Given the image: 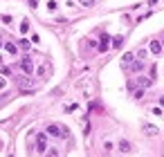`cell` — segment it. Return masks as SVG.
<instances>
[{"label": "cell", "instance_id": "1", "mask_svg": "<svg viewBox=\"0 0 164 157\" xmlns=\"http://www.w3.org/2000/svg\"><path fill=\"white\" fill-rule=\"evenodd\" d=\"M47 135H52V137H67V130L65 128H61V126H56V124H52V126H47Z\"/></svg>", "mask_w": 164, "mask_h": 157}, {"label": "cell", "instance_id": "2", "mask_svg": "<svg viewBox=\"0 0 164 157\" xmlns=\"http://www.w3.org/2000/svg\"><path fill=\"white\" fill-rule=\"evenodd\" d=\"M20 67H22V72H25V74H32L34 72V63H32L29 56H25V59L20 61Z\"/></svg>", "mask_w": 164, "mask_h": 157}, {"label": "cell", "instance_id": "3", "mask_svg": "<svg viewBox=\"0 0 164 157\" xmlns=\"http://www.w3.org/2000/svg\"><path fill=\"white\" fill-rule=\"evenodd\" d=\"M36 150H38V153H45V150H47V146H45V135H43V132H38V137H36Z\"/></svg>", "mask_w": 164, "mask_h": 157}, {"label": "cell", "instance_id": "4", "mask_svg": "<svg viewBox=\"0 0 164 157\" xmlns=\"http://www.w3.org/2000/svg\"><path fill=\"white\" fill-rule=\"evenodd\" d=\"M110 47V38L108 36H101V43H99V52H106Z\"/></svg>", "mask_w": 164, "mask_h": 157}, {"label": "cell", "instance_id": "5", "mask_svg": "<svg viewBox=\"0 0 164 157\" xmlns=\"http://www.w3.org/2000/svg\"><path fill=\"white\" fill-rule=\"evenodd\" d=\"M160 49H162V45L157 43V40H151V52H153V54H160Z\"/></svg>", "mask_w": 164, "mask_h": 157}, {"label": "cell", "instance_id": "6", "mask_svg": "<svg viewBox=\"0 0 164 157\" xmlns=\"http://www.w3.org/2000/svg\"><path fill=\"white\" fill-rule=\"evenodd\" d=\"M119 150H121V153H131V144L121 139V142H119Z\"/></svg>", "mask_w": 164, "mask_h": 157}, {"label": "cell", "instance_id": "7", "mask_svg": "<svg viewBox=\"0 0 164 157\" xmlns=\"http://www.w3.org/2000/svg\"><path fill=\"white\" fill-rule=\"evenodd\" d=\"M124 45V36H115L112 38V47H121Z\"/></svg>", "mask_w": 164, "mask_h": 157}, {"label": "cell", "instance_id": "8", "mask_svg": "<svg viewBox=\"0 0 164 157\" xmlns=\"http://www.w3.org/2000/svg\"><path fill=\"white\" fill-rule=\"evenodd\" d=\"M5 47H7V52H9V54H16V52H18V47H16L14 43H5Z\"/></svg>", "mask_w": 164, "mask_h": 157}, {"label": "cell", "instance_id": "9", "mask_svg": "<svg viewBox=\"0 0 164 157\" xmlns=\"http://www.w3.org/2000/svg\"><path fill=\"white\" fill-rule=\"evenodd\" d=\"M133 59H135V56L131 54V52H128V54H124V59H121V61H124V65H128V63H133Z\"/></svg>", "mask_w": 164, "mask_h": 157}, {"label": "cell", "instance_id": "10", "mask_svg": "<svg viewBox=\"0 0 164 157\" xmlns=\"http://www.w3.org/2000/svg\"><path fill=\"white\" fill-rule=\"evenodd\" d=\"M20 32H22V34L29 32V20H22V22H20Z\"/></svg>", "mask_w": 164, "mask_h": 157}, {"label": "cell", "instance_id": "11", "mask_svg": "<svg viewBox=\"0 0 164 157\" xmlns=\"http://www.w3.org/2000/svg\"><path fill=\"white\" fill-rule=\"evenodd\" d=\"M144 130H146V135H155L157 128H153V126H144Z\"/></svg>", "mask_w": 164, "mask_h": 157}, {"label": "cell", "instance_id": "12", "mask_svg": "<svg viewBox=\"0 0 164 157\" xmlns=\"http://www.w3.org/2000/svg\"><path fill=\"white\" fill-rule=\"evenodd\" d=\"M18 45H20V47H22V49H27V47H29V40H20V43H18Z\"/></svg>", "mask_w": 164, "mask_h": 157}, {"label": "cell", "instance_id": "13", "mask_svg": "<svg viewBox=\"0 0 164 157\" xmlns=\"http://www.w3.org/2000/svg\"><path fill=\"white\" fill-rule=\"evenodd\" d=\"M47 7H50V11H54V9H56V2H54V0H50V2H47Z\"/></svg>", "mask_w": 164, "mask_h": 157}, {"label": "cell", "instance_id": "14", "mask_svg": "<svg viewBox=\"0 0 164 157\" xmlns=\"http://www.w3.org/2000/svg\"><path fill=\"white\" fill-rule=\"evenodd\" d=\"M104 148H106V153H110V150H112V144H110V142H106V144H104Z\"/></svg>", "mask_w": 164, "mask_h": 157}, {"label": "cell", "instance_id": "15", "mask_svg": "<svg viewBox=\"0 0 164 157\" xmlns=\"http://www.w3.org/2000/svg\"><path fill=\"white\" fill-rule=\"evenodd\" d=\"M5 85H7V81H5L2 77H0V90H5Z\"/></svg>", "mask_w": 164, "mask_h": 157}, {"label": "cell", "instance_id": "16", "mask_svg": "<svg viewBox=\"0 0 164 157\" xmlns=\"http://www.w3.org/2000/svg\"><path fill=\"white\" fill-rule=\"evenodd\" d=\"M29 7H38V0H29Z\"/></svg>", "mask_w": 164, "mask_h": 157}, {"label": "cell", "instance_id": "17", "mask_svg": "<svg viewBox=\"0 0 164 157\" xmlns=\"http://www.w3.org/2000/svg\"><path fill=\"white\" fill-rule=\"evenodd\" d=\"M81 2H83V5H86V7H90V5H94V2H92V0H81Z\"/></svg>", "mask_w": 164, "mask_h": 157}, {"label": "cell", "instance_id": "18", "mask_svg": "<svg viewBox=\"0 0 164 157\" xmlns=\"http://www.w3.org/2000/svg\"><path fill=\"white\" fill-rule=\"evenodd\" d=\"M160 103H162V106H164V97H162V99H160Z\"/></svg>", "mask_w": 164, "mask_h": 157}, {"label": "cell", "instance_id": "19", "mask_svg": "<svg viewBox=\"0 0 164 157\" xmlns=\"http://www.w3.org/2000/svg\"><path fill=\"white\" fill-rule=\"evenodd\" d=\"M0 47H2V40H0Z\"/></svg>", "mask_w": 164, "mask_h": 157}, {"label": "cell", "instance_id": "20", "mask_svg": "<svg viewBox=\"0 0 164 157\" xmlns=\"http://www.w3.org/2000/svg\"><path fill=\"white\" fill-rule=\"evenodd\" d=\"M0 63H2V56H0Z\"/></svg>", "mask_w": 164, "mask_h": 157}]
</instances>
